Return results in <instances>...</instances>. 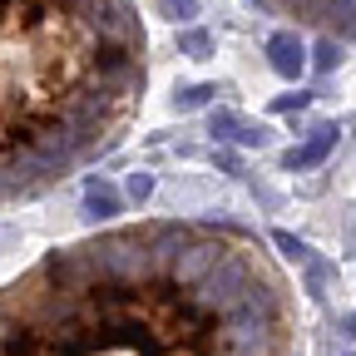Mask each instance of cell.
<instances>
[{
  "label": "cell",
  "instance_id": "4",
  "mask_svg": "<svg viewBox=\"0 0 356 356\" xmlns=\"http://www.w3.org/2000/svg\"><path fill=\"white\" fill-rule=\"evenodd\" d=\"M267 65H273L282 79H297V74H302V65H307V50H302L297 30H277L273 40H267Z\"/></svg>",
  "mask_w": 356,
  "mask_h": 356
},
{
  "label": "cell",
  "instance_id": "5",
  "mask_svg": "<svg viewBox=\"0 0 356 356\" xmlns=\"http://www.w3.org/2000/svg\"><path fill=\"white\" fill-rule=\"evenodd\" d=\"M332 144H337V124H317L307 144L287 149V159H282V163H287V168H317V163L332 154Z\"/></svg>",
  "mask_w": 356,
  "mask_h": 356
},
{
  "label": "cell",
  "instance_id": "2",
  "mask_svg": "<svg viewBox=\"0 0 356 356\" xmlns=\"http://www.w3.org/2000/svg\"><path fill=\"white\" fill-rule=\"evenodd\" d=\"M144 84L134 0H0V208L114 149Z\"/></svg>",
  "mask_w": 356,
  "mask_h": 356
},
{
  "label": "cell",
  "instance_id": "3",
  "mask_svg": "<svg viewBox=\"0 0 356 356\" xmlns=\"http://www.w3.org/2000/svg\"><path fill=\"white\" fill-rule=\"evenodd\" d=\"M267 10L292 15L322 40H356V0H262Z\"/></svg>",
  "mask_w": 356,
  "mask_h": 356
},
{
  "label": "cell",
  "instance_id": "7",
  "mask_svg": "<svg viewBox=\"0 0 356 356\" xmlns=\"http://www.w3.org/2000/svg\"><path fill=\"white\" fill-rule=\"evenodd\" d=\"M84 208H89V218H114L119 213V193L104 184V178H95V184L84 188Z\"/></svg>",
  "mask_w": 356,
  "mask_h": 356
},
{
  "label": "cell",
  "instance_id": "1",
  "mask_svg": "<svg viewBox=\"0 0 356 356\" xmlns=\"http://www.w3.org/2000/svg\"><path fill=\"white\" fill-rule=\"evenodd\" d=\"M0 356H297V302L257 233L159 218L6 282Z\"/></svg>",
  "mask_w": 356,
  "mask_h": 356
},
{
  "label": "cell",
  "instance_id": "6",
  "mask_svg": "<svg viewBox=\"0 0 356 356\" xmlns=\"http://www.w3.org/2000/svg\"><path fill=\"white\" fill-rule=\"evenodd\" d=\"M213 134H222V139H238V144H262L267 139V129L262 124H248V119H238V114H228V109H218L213 114Z\"/></svg>",
  "mask_w": 356,
  "mask_h": 356
},
{
  "label": "cell",
  "instance_id": "16",
  "mask_svg": "<svg viewBox=\"0 0 356 356\" xmlns=\"http://www.w3.org/2000/svg\"><path fill=\"white\" fill-rule=\"evenodd\" d=\"M346 356H356V351H346Z\"/></svg>",
  "mask_w": 356,
  "mask_h": 356
},
{
  "label": "cell",
  "instance_id": "10",
  "mask_svg": "<svg viewBox=\"0 0 356 356\" xmlns=\"http://www.w3.org/2000/svg\"><path fill=\"white\" fill-rule=\"evenodd\" d=\"M124 193H129V203H149L154 198V173H129Z\"/></svg>",
  "mask_w": 356,
  "mask_h": 356
},
{
  "label": "cell",
  "instance_id": "15",
  "mask_svg": "<svg viewBox=\"0 0 356 356\" xmlns=\"http://www.w3.org/2000/svg\"><path fill=\"white\" fill-rule=\"evenodd\" d=\"M346 332H351V337H356V317H351V322H346Z\"/></svg>",
  "mask_w": 356,
  "mask_h": 356
},
{
  "label": "cell",
  "instance_id": "13",
  "mask_svg": "<svg viewBox=\"0 0 356 356\" xmlns=\"http://www.w3.org/2000/svg\"><path fill=\"white\" fill-rule=\"evenodd\" d=\"M273 243L287 252V257H297V262H307V243H297L292 233H273Z\"/></svg>",
  "mask_w": 356,
  "mask_h": 356
},
{
  "label": "cell",
  "instance_id": "14",
  "mask_svg": "<svg viewBox=\"0 0 356 356\" xmlns=\"http://www.w3.org/2000/svg\"><path fill=\"white\" fill-rule=\"evenodd\" d=\"M292 104H297V109H302V104H307V95H282V99H277V104H273V109H277V114H282V109H292Z\"/></svg>",
  "mask_w": 356,
  "mask_h": 356
},
{
  "label": "cell",
  "instance_id": "9",
  "mask_svg": "<svg viewBox=\"0 0 356 356\" xmlns=\"http://www.w3.org/2000/svg\"><path fill=\"white\" fill-rule=\"evenodd\" d=\"M178 50H184L188 60H208V55H213V40H208V30H184Z\"/></svg>",
  "mask_w": 356,
  "mask_h": 356
},
{
  "label": "cell",
  "instance_id": "8",
  "mask_svg": "<svg viewBox=\"0 0 356 356\" xmlns=\"http://www.w3.org/2000/svg\"><path fill=\"white\" fill-rule=\"evenodd\" d=\"M213 95H218L213 84H193V89H184V95H173V109H178V114H188V109H203Z\"/></svg>",
  "mask_w": 356,
  "mask_h": 356
},
{
  "label": "cell",
  "instance_id": "11",
  "mask_svg": "<svg viewBox=\"0 0 356 356\" xmlns=\"http://www.w3.org/2000/svg\"><path fill=\"white\" fill-rule=\"evenodd\" d=\"M163 15L168 20H193L198 15V0H163Z\"/></svg>",
  "mask_w": 356,
  "mask_h": 356
},
{
  "label": "cell",
  "instance_id": "12",
  "mask_svg": "<svg viewBox=\"0 0 356 356\" xmlns=\"http://www.w3.org/2000/svg\"><path fill=\"white\" fill-rule=\"evenodd\" d=\"M312 55H317V70H337V60H341L337 40H322V44H317V50H312Z\"/></svg>",
  "mask_w": 356,
  "mask_h": 356
}]
</instances>
